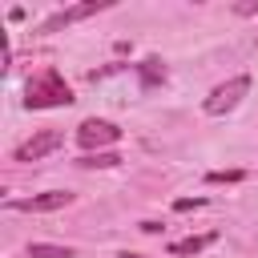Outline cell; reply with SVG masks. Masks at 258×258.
<instances>
[{
  "label": "cell",
  "mask_w": 258,
  "mask_h": 258,
  "mask_svg": "<svg viewBox=\"0 0 258 258\" xmlns=\"http://www.w3.org/2000/svg\"><path fill=\"white\" fill-rule=\"evenodd\" d=\"M250 93V77L246 73H238V77H230V81H222L210 97H206V113L210 117H226L230 109H238L242 105V97Z\"/></svg>",
  "instance_id": "2"
},
{
  "label": "cell",
  "mask_w": 258,
  "mask_h": 258,
  "mask_svg": "<svg viewBox=\"0 0 258 258\" xmlns=\"http://www.w3.org/2000/svg\"><path fill=\"white\" fill-rule=\"evenodd\" d=\"M60 105H73V89L56 69H44L24 85V109H60Z\"/></svg>",
  "instance_id": "1"
},
{
  "label": "cell",
  "mask_w": 258,
  "mask_h": 258,
  "mask_svg": "<svg viewBox=\"0 0 258 258\" xmlns=\"http://www.w3.org/2000/svg\"><path fill=\"white\" fill-rule=\"evenodd\" d=\"M198 206H206V198H177V202H173V210H177V214H185V210H198Z\"/></svg>",
  "instance_id": "12"
},
{
  "label": "cell",
  "mask_w": 258,
  "mask_h": 258,
  "mask_svg": "<svg viewBox=\"0 0 258 258\" xmlns=\"http://www.w3.org/2000/svg\"><path fill=\"white\" fill-rule=\"evenodd\" d=\"M60 141H64V133L60 129H40V133H32L24 145H16V161H40V157H48L52 149H60Z\"/></svg>",
  "instance_id": "5"
},
{
  "label": "cell",
  "mask_w": 258,
  "mask_h": 258,
  "mask_svg": "<svg viewBox=\"0 0 258 258\" xmlns=\"http://www.w3.org/2000/svg\"><path fill=\"white\" fill-rule=\"evenodd\" d=\"M121 141V129L113 125V121H105V117H85L81 125H77V145L81 149H97V153H105V145H117Z\"/></svg>",
  "instance_id": "3"
},
{
  "label": "cell",
  "mask_w": 258,
  "mask_h": 258,
  "mask_svg": "<svg viewBox=\"0 0 258 258\" xmlns=\"http://www.w3.org/2000/svg\"><path fill=\"white\" fill-rule=\"evenodd\" d=\"M77 165H81V169H113V165H121V157H117L113 149H105V153H85Z\"/></svg>",
  "instance_id": "9"
},
{
  "label": "cell",
  "mask_w": 258,
  "mask_h": 258,
  "mask_svg": "<svg viewBox=\"0 0 258 258\" xmlns=\"http://www.w3.org/2000/svg\"><path fill=\"white\" fill-rule=\"evenodd\" d=\"M242 177H246L242 169H210V173H206L210 185H234V181H242Z\"/></svg>",
  "instance_id": "11"
},
{
  "label": "cell",
  "mask_w": 258,
  "mask_h": 258,
  "mask_svg": "<svg viewBox=\"0 0 258 258\" xmlns=\"http://www.w3.org/2000/svg\"><path fill=\"white\" fill-rule=\"evenodd\" d=\"M117 258H149V254H133V250H121Z\"/></svg>",
  "instance_id": "14"
},
{
  "label": "cell",
  "mask_w": 258,
  "mask_h": 258,
  "mask_svg": "<svg viewBox=\"0 0 258 258\" xmlns=\"http://www.w3.org/2000/svg\"><path fill=\"white\" fill-rule=\"evenodd\" d=\"M105 8H109V0H85V4L60 8V12H52V16L40 24V32H60V28H69V24L85 20V16H97V12H105Z\"/></svg>",
  "instance_id": "4"
},
{
  "label": "cell",
  "mask_w": 258,
  "mask_h": 258,
  "mask_svg": "<svg viewBox=\"0 0 258 258\" xmlns=\"http://www.w3.org/2000/svg\"><path fill=\"white\" fill-rule=\"evenodd\" d=\"M73 202L69 189H48V194H36V198H24V202H12V210L20 214H52V210H64Z\"/></svg>",
  "instance_id": "6"
},
{
  "label": "cell",
  "mask_w": 258,
  "mask_h": 258,
  "mask_svg": "<svg viewBox=\"0 0 258 258\" xmlns=\"http://www.w3.org/2000/svg\"><path fill=\"white\" fill-rule=\"evenodd\" d=\"M234 12H238V16H250V12H258V0H250V4H234Z\"/></svg>",
  "instance_id": "13"
},
{
  "label": "cell",
  "mask_w": 258,
  "mask_h": 258,
  "mask_svg": "<svg viewBox=\"0 0 258 258\" xmlns=\"http://www.w3.org/2000/svg\"><path fill=\"white\" fill-rule=\"evenodd\" d=\"M28 258H73V246H52V242H32Z\"/></svg>",
  "instance_id": "10"
},
{
  "label": "cell",
  "mask_w": 258,
  "mask_h": 258,
  "mask_svg": "<svg viewBox=\"0 0 258 258\" xmlns=\"http://www.w3.org/2000/svg\"><path fill=\"white\" fill-rule=\"evenodd\" d=\"M210 242H214V234H202V238H181V242H169V254H173V258H189V254H202Z\"/></svg>",
  "instance_id": "8"
},
{
  "label": "cell",
  "mask_w": 258,
  "mask_h": 258,
  "mask_svg": "<svg viewBox=\"0 0 258 258\" xmlns=\"http://www.w3.org/2000/svg\"><path fill=\"white\" fill-rule=\"evenodd\" d=\"M137 77H141V85H145V89H153V85H161V81H165V64H161L157 56H145V60L137 64Z\"/></svg>",
  "instance_id": "7"
}]
</instances>
